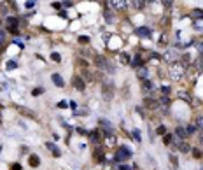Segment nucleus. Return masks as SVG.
<instances>
[{
	"mask_svg": "<svg viewBox=\"0 0 203 170\" xmlns=\"http://www.w3.org/2000/svg\"><path fill=\"white\" fill-rule=\"evenodd\" d=\"M201 170H203V168H201Z\"/></svg>",
	"mask_w": 203,
	"mask_h": 170,
	"instance_id": "42",
	"label": "nucleus"
},
{
	"mask_svg": "<svg viewBox=\"0 0 203 170\" xmlns=\"http://www.w3.org/2000/svg\"><path fill=\"white\" fill-rule=\"evenodd\" d=\"M119 170H131V168H130L128 165H121V167H119Z\"/></svg>",
	"mask_w": 203,
	"mask_h": 170,
	"instance_id": "38",
	"label": "nucleus"
},
{
	"mask_svg": "<svg viewBox=\"0 0 203 170\" xmlns=\"http://www.w3.org/2000/svg\"><path fill=\"white\" fill-rule=\"evenodd\" d=\"M175 137H179L180 140H186V137H187V132H186V128H182V126L175 128Z\"/></svg>",
	"mask_w": 203,
	"mask_h": 170,
	"instance_id": "7",
	"label": "nucleus"
},
{
	"mask_svg": "<svg viewBox=\"0 0 203 170\" xmlns=\"http://www.w3.org/2000/svg\"><path fill=\"white\" fill-rule=\"evenodd\" d=\"M0 123H2V121H0Z\"/></svg>",
	"mask_w": 203,
	"mask_h": 170,
	"instance_id": "41",
	"label": "nucleus"
},
{
	"mask_svg": "<svg viewBox=\"0 0 203 170\" xmlns=\"http://www.w3.org/2000/svg\"><path fill=\"white\" fill-rule=\"evenodd\" d=\"M163 140H165L166 146H177V144H179V142L175 140V135H172V133H166L163 137Z\"/></svg>",
	"mask_w": 203,
	"mask_h": 170,
	"instance_id": "5",
	"label": "nucleus"
},
{
	"mask_svg": "<svg viewBox=\"0 0 203 170\" xmlns=\"http://www.w3.org/2000/svg\"><path fill=\"white\" fill-rule=\"evenodd\" d=\"M28 163H30L32 167H39V165H40V160H39V156L37 154H32L30 158H28Z\"/></svg>",
	"mask_w": 203,
	"mask_h": 170,
	"instance_id": "13",
	"label": "nucleus"
},
{
	"mask_svg": "<svg viewBox=\"0 0 203 170\" xmlns=\"http://www.w3.org/2000/svg\"><path fill=\"white\" fill-rule=\"evenodd\" d=\"M133 135H135V139H137V140H140V133H138V130H133Z\"/></svg>",
	"mask_w": 203,
	"mask_h": 170,
	"instance_id": "37",
	"label": "nucleus"
},
{
	"mask_svg": "<svg viewBox=\"0 0 203 170\" xmlns=\"http://www.w3.org/2000/svg\"><path fill=\"white\" fill-rule=\"evenodd\" d=\"M182 72H184V65H182V63H175L173 67L170 69V77L177 81V79L182 77Z\"/></svg>",
	"mask_w": 203,
	"mask_h": 170,
	"instance_id": "3",
	"label": "nucleus"
},
{
	"mask_svg": "<svg viewBox=\"0 0 203 170\" xmlns=\"http://www.w3.org/2000/svg\"><path fill=\"white\" fill-rule=\"evenodd\" d=\"M191 16H194V19H203V9H194Z\"/></svg>",
	"mask_w": 203,
	"mask_h": 170,
	"instance_id": "20",
	"label": "nucleus"
},
{
	"mask_svg": "<svg viewBox=\"0 0 203 170\" xmlns=\"http://www.w3.org/2000/svg\"><path fill=\"white\" fill-rule=\"evenodd\" d=\"M51 79H53V83H54L58 88H63V84H65V81H63V77L60 76V74H53L51 76Z\"/></svg>",
	"mask_w": 203,
	"mask_h": 170,
	"instance_id": "6",
	"label": "nucleus"
},
{
	"mask_svg": "<svg viewBox=\"0 0 203 170\" xmlns=\"http://www.w3.org/2000/svg\"><path fill=\"white\" fill-rule=\"evenodd\" d=\"M46 147H47V149H51V151H53V154H54L56 158H60V149L56 147V146L53 144V142H47V144H46Z\"/></svg>",
	"mask_w": 203,
	"mask_h": 170,
	"instance_id": "14",
	"label": "nucleus"
},
{
	"mask_svg": "<svg viewBox=\"0 0 203 170\" xmlns=\"http://www.w3.org/2000/svg\"><path fill=\"white\" fill-rule=\"evenodd\" d=\"M142 63H144V60H142L140 56H135V58H133V62H131V65H133V67H140Z\"/></svg>",
	"mask_w": 203,
	"mask_h": 170,
	"instance_id": "23",
	"label": "nucleus"
},
{
	"mask_svg": "<svg viewBox=\"0 0 203 170\" xmlns=\"http://www.w3.org/2000/svg\"><path fill=\"white\" fill-rule=\"evenodd\" d=\"M93 156H95V160H96L98 163H100V161H103V151H102L100 147H96L95 151H93Z\"/></svg>",
	"mask_w": 203,
	"mask_h": 170,
	"instance_id": "12",
	"label": "nucleus"
},
{
	"mask_svg": "<svg viewBox=\"0 0 203 170\" xmlns=\"http://www.w3.org/2000/svg\"><path fill=\"white\" fill-rule=\"evenodd\" d=\"M72 84L75 86L79 91H82L84 88H86V83H84V79L81 77V76H74V77H72Z\"/></svg>",
	"mask_w": 203,
	"mask_h": 170,
	"instance_id": "4",
	"label": "nucleus"
},
{
	"mask_svg": "<svg viewBox=\"0 0 203 170\" xmlns=\"http://www.w3.org/2000/svg\"><path fill=\"white\" fill-rule=\"evenodd\" d=\"M89 139L93 142H98V140H100V135H98V132H91V133H89Z\"/></svg>",
	"mask_w": 203,
	"mask_h": 170,
	"instance_id": "26",
	"label": "nucleus"
},
{
	"mask_svg": "<svg viewBox=\"0 0 203 170\" xmlns=\"http://www.w3.org/2000/svg\"><path fill=\"white\" fill-rule=\"evenodd\" d=\"M42 91H44V88H37V90H33V95H40Z\"/></svg>",
	"mask_w": 203,
	"mask_h": 170,
	"instance_id": "35",
	"label": "nucleus"
},
{
	"mask_svg": "<svg viewBox=\"0 0 203 170\" xmlns=\"http://www.w3.org/2000/svg\"><path fill=\"white\" fill-rule=\"evenodd\" d=\"M194 30H198L200 34H203V19H194Z\"/></svg>",
	"mask_w": 203,
	"mask_h": 170,
	"instance_id": "19",
	"label": "nucleus"
},
{
	"mask_svg": "<svg viewBox=\"0 0 203 170\" xmlns=\"http://www.w3.org/2000/svg\"><path fill=\"white\" fill-rule=\"evenodd\" d=\"M131 149L126 147V146H119L117 149H116V154H114V160H117V161H124V160H128V158H131Z\"/></svg>",
	"mask_w": 203,
	"mask_h": 170,
	"instance_id": "1",
	"label": "nucleus"
},
{
	"mask_svg": "<svg viewBox=\"0 0 203 170\" xmlns=\"http://www.w3.org/2000/svg\"><path fill=\"white\" fill-rule=\"evenodd\" d=\"M18 23H19L18 18H12V16L7 18L5 19V30L7 32H11L12 35H18V32H19V30H18Z\"/></svg>",
	"mask_w": 203,
	"mask_h": 170,
	"instance_id": "2",
	"label": "nucleus"
},
{
	"mask_svg": "<svg viewBox=\"0 0 203 170\" xmlns=\"http://www.w3.org/2000/svg\"><path fill=\"white\" fill-rule=\"evenodd\" d=\"M135 4V7H138V9H142L144 5H145V2H142V0H138V2H133Z\"/></svg>",
	"mask_w": 203,
	"mask_h": 170,
	"instance_id": "32",
	"label": "nucleus"
},
{
	"mask_svg": "<svg viewBox=\"0 0 203 170\" xmlns=\"http://www.w3.org/2000/svg\"><path fill=\"white\" fill-rule=\"evenodd\" d=\"M142 88H144L145 91H152V90H154V84L149 81V79H147V81H142Z\"/></svg>",
	"mask_w": 203,
	"mask_h": 170,
	"instance_id": "16",
	"label": "nucleus"
},
{
	"mask_svg": "<svg viewBox=\"0 0 203 170\" xmlns=\"http://www.w3.org/2000/svg\"><path fill=\"white\" fill-rule=\"evenodd\" d=\"M7 70H12V69H16V67H18V63H16V62H7Z\"/></svg>",
	"mask_w": 203,
	"mask_h": 170,
	"instance_id": "28",
	"label": "nucleus"
},
{
	"mask_svg": "<svg viewBox=\"0 0 203 170\" xmlns=\"http://www.w3.org/2000/svg\"><path fill=\"white\" fill-rule=\"evenodd\" d=\"M194 126L198 128V130H201V132H203V116H196V119H194Z\"/></svg>",
	"mask_w": 203,
	"mask_h": 170,
	"instance_id": "18",
	"label": "nucleus"
},
{
	"mask_svg": "<svg viewBox=\"0 0 203 170\" xmlns=\"http://www.w3.org/2000/svg\"><path fill=\"white\" fill-rule=\"evenodd\" d=\"M200 144L203 146V135H200Z\"/></svg>",
	"mask_w": 203,
	"mask_h": 170,
	"instance_id": "40",
	"label": "nucleus"
},
{
	"mask_svg": "<svg viewBox=\"0 0 203 170\" xmlns=\"http://www.w3.org/2000/svg\"><path fill=\"white\" fill-rule=\"evenodd\" d=\"M121 62H123V63H130V60H128V55H121Z\"/></svg>",
	"mask_w": 203,
	"mask_h": 170,
	"instance_id": "33",
	"label": "nucleus"
},
{
	"mask_svg": "<svg viewBox=\"0 0 203 170\" xmlns=\"http://www.w3.org/2000/svg\"><path fill=\"white\" fill-rule=\"evenodd\" d=\"M12 170H21V165L18 163V165H12Z\"/></svg>",
	"mask_w": 203,
	"mask_h": 170,
	"instance_id": "39",
	"label": "nucleus"
},
{
	"mask_svg": "<svg viewBox=\"0 0 203 170\" xmlns=\"http://www.w3.org/2000/svg\"><path fill=\"white\" fill-rule=\"evenodd\" d=\"M4 42H5V32H4V30H0V49H2Z\"/></svg>",
	"mask_w": 203,
	"mask_h": 170,
	"instance_id": "27",
	"label": "nucleus"
},
{
	"mask_svg": "<svg viewBox=\"0 0 203 170\" xmlns=\"http://www.w3.org/2000/svg\"><path fill=\"white\" fill-rule=\"evenodd\" d=\"M179 98H180V100H186V102H189V104L193 102V97H191L187 91H179Z\"/></svg>",
	"mask_w": 203,
	"mask_h": 170,
	"instance_id": "15",
	"label": "nucleus"
},
{
	"mask_svg": "<svg viewBox=\"0 0 203 170\" xmlns=\"http://www.w3.org/2000/svg\"><path fill=\"white\" fill-rule=\"evenodd\" d=\"M16 109H18L21 114L28 116V118H35V112H33V111H30V109H26V107H18V105H16Z\"/></svg>",
	"mask_w": 203,
	"mask_h": 170,
	"instance_id": "11",
	"label": "nucleus"
},
{
	"mask_svg": "<svg viewBox=\"0 0 203 170\" xmlns=\"http://www.w3.org/2000/svg\"><path fill=\"white\" fill-rule=\"evenodd\" d=\"M191 153H193V156H194V158H198V160H200V158H203V151H200V149H191Z\"/></svg>",
	"mask_w": 203,
	"mask_h": 170,
	"instance_id": "24",
	"label": "nucleus"
},
{
	"mask_svg": "<svg viewBox=\"0 0 203 170\" xmlns=\"http://www.w3.org/2000/svg\"><path fill=\"white\" fill-rule=\"evenodd\" d=\"M53 7H54V9H61V2H54V4H53Z\"/></svg>",
	"mask_w": 203,
	"mask_h": 170,
	"instance_id": "36",
	"label": "nucleus"
},
{
	"mask_svg": "<svg viewBox=\"0 0 203 170\" xmlns=\"http://www.w3.org/2000/svg\"><path fill=\"white\" fill-rule=\"evenodd\" d=\"M194 65H196V69L203 70V55H200V56H198V60L194 62Z\"/></svg>",
	"mask_w": 203,
	"mask_h": 170,
	"instance_id": "22",
	"label": "nucleus"
},
{
	"mask_svg": "<svg viewBox=\"0 0 203 170\" xmlns=\"http://www.w3.org/2000/svg\"><path fill=\"white\" fill-rule=\"evenodd\" d=\"M35 4H37V2H33V0H28V2H25L26 9H33V7H35Z\"/></svg>",
	"mask_w": 203,
	"mask_h": 170,
	"instance_id": "30",
	"label": "nucleus"
},
{
	"mask_svg": "<svg viewBox=\"0 0 203 170\" xmlns=\"http://www.w3.org/2000/svg\"><path fill=\"white\" fill-rule=\"evenodd\" d=\"M138 77L142 79V81H147V79H149V70H147V69H138Z\"/></svg>",
	"mask_w": 203,
	"mask_h": 170,
	"instance_id": "17",
	"label": "nucleus"
},
{
	"mask_svg": "<svg viewBox=\"0 0 203 170\" xmlns=\"http://www.w3.org/2000/svg\"><path fill=\"white\" fill-rule=\"evenodd\" d=\"M186 132H187V135H194L196 132H198V128L194 126V123H191V125L186 126Z\"/></svg>",
	"mask_w": 203,
	"mask_h": 170,
	"instance_id": "21",
	"label": "nucleus"
},
{
	"mask_svg": "<svg viewBox=\"0 0 203 170\" xmlns=\"http://www.w3.org/2000/svg\"><path fill=\"white\" fill-rule=\"evenodd\" d=\"M116 135L114 133H109V135H105V144L109 146V147H112V146H116Z\"/></svg>",
	"mask_w": 203,
	"mask_h": 170,
	"instance_id": "9",
	"label": "nucleus"
},
{
	"mask_svg": "<svg viewBox=\"0 0 203 170\" xmlns=\"http://www.w3.org/2000/svg\"><path fill=\"white\" fill-rule=\"evenodd\" d=\"M137 35L138 37H151V30L147 28V27H140V28H137Z\"/></svg>",
	"mask_w": 203,
	"mask_h": 170,
	"instance_id": "10",
	"label": "nucleus"
},
{
	"mask_svg": "<svg viewBox=\"0 0 203 170\" xmlns=\"http://www.w3.org/2000/svg\"><path fill=\"white\" fill-rule=\"evenodd\" d=\"M177 147H179V151H180V153H189V151H191V146H189L186 140H180L179 144H177Z\"/></svg>",
	"mask_w": 203,
	"mask_h": 170,
	"instance_id": "8",
	"label": "nucleus"
},
{
	"mask_svg": "<svg viewBox=\"0 0 203 170\" xmlns=\"http://www.w3.org/2000/svg\"><path fill=\"white\" fill-rule=\"evenodd\" d=\"M61 5H63V7H72V5H74V2H61Z\"/></svg>",
	"mask_w": 203,
	"mask_h": 170,
	"instance_id": "34",
	"label": "nucleus"
},
{
	"mask_svg": "<svg viewBox=\"0 0 203 170\" xmlns=\"http://www.w3.org/2000/svg\"><path fill=\"white\" fill-rule=\"evenodd\" d=\"M79 42H81V44H89V37L81 35V37H79Z\"/></svg>",
	"mask_w": 203,
	"mask_h": 170,
	"instance_id": "29",
	"label": "nucleus"
},
{
	"mask_svg": "<svg viewBox=\"0 0 203 170\" xmlns=\"http://www.w3.org/2000/svg\"><path fill=\"white\" fill-rule=\"evenodd\" d=\"M156 133H158V135H163V137H165V135H166V128L163 126V125H159V126H158V130H156Z\"/></svg>",
	"mask_w": 203,
	"mask_h": 170,
	"instance_id": "25",
	"label": "nucleus"
},
{
	"mask_svg": "<svg viewBox=\"0 0 203 170\" xmlns=\"http://www.w3.org/2000/svg\"><path fill=\"white\" fill-rule=\"evenodd\" d=\"M51 60H53V62H61V56H60L58 53H53V55H51Z\"/></svg>",
	"mask_w": 203,
	"mask_h": 170,
	"instance_id": "31",
	"label": "nucleus"
}]
</instances>
